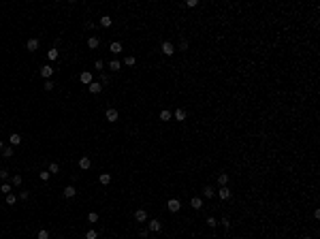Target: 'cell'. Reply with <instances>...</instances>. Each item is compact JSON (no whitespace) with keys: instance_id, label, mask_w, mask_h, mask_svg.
Returning <instances> with one entry per match:
<instances>
[{"instance_id":"484cf974","label":"cell","mask_w":320,"mask_h":239,"mask_svg":"<svg viewBox=\"0 0 320 239\" xmlns=\"http://www.w3.org/2000/svg\"><path fill=\"white\" fill-rule=\"evenodd\" d=\"M205 222H207V226H209V229H216V226H218V224H220V222H218V220H216V218H211V216H209V218H207V220H205Z\"/></svg>"},{"instance_id":"5bb4252c","label":"cell","mask_w":320,"mask_h":239,"mask_svg":"<svg viewBox=\"0 0 320 239\" xmlns=\"http://www.w3.org/2000/svg\"><path fill=\"white\" fill-rule=\"evenodd\" d=\"M190 207H192V209H201V207H203V199H201V196H194V199L190 201Z\"/></svg>"},{"instance_id":"9c48e42d","label":"cell","mask_w":320,"mask_h":239,"mask_svg":"<svg viewBox=\"0 0 320 239\" xmlns=\"http://www.w3.org/2000/svg\"><path fill=\"white\" fill-rule=\"evenodd\" d=\"M135 220L137 222H147V211L145 209H137L135 211Z\"/></svg>"},{"instance_id":"d590c367","label":"cell","mask_w":320,"mask_h":239,"mask_svg":"<svg viewBox=\"0 0 320 239\" xmlns=\"http://www.w3.org/2000/svg\"><path fill=\"white\" fill-rule=\"evenodd\" d=\"M49 175H51L49 171H41V173H39V177H41L43 182H47V179H49Z\"/></svg>"},{"instance_id":"7c38bea8","label":"cell","mask_w":320,"mask_h":239,"mask_svg":"<svg viewBox=\"0 0 320 239\" xmlns=\"http://www.w3.org/2000/svg\"><path fill=\"white\" fill-rule=\"evenodd\" d=\"M173 120L183 122V120H186V109H175V113H173Z\"/></svg>"},{"instance_id":"5b68a950","label":"cell","mask_w":320,"mask_h":239,"mask_svg":"<svg viewBox=\"0 0 320 239\" xmlns=\"http://www.w3.org/2000/svg\"><path fill=\"white\" fill-rule=\"evenodd\" d=\"M162 53H164V56H173V53H175V45L169 43V41H164V43H162Z\"/></svg>"},{"instance_id":"ac0fdd59","label":"cell","mask_w":320,"mask_h":239,"mask_svg":"<svg viewBox=\"0 0 320 239\" xmlns=\"http://www.w3.org/2000/svg\"><path fill=\"white\" fill-rule=\"evenodd\" d=\"M98 45H100V39H98V37H90V39H88V47L90 49H96Z\"/></svg>"},{"instance_id":"f546056e","label":"cell","mask_w":320,"mask_h":239,"mask_svg":"<svg viewBox=\"0 0 320 239\" xmlns=\"http://www.w3.org/2000/svg\"><path fill=\"white\" fill-rule=\"evenodd\" d=\"M11 188H13L11 184H2V186H0V192H2V194H11Z\"/></svg>"},{"instance_id":"277c9868","label":"cell","mask_w":320,"mask_h":239,"mask_svg":"<svg viewBox=\"0 0 320 239\" xmlns=\"http://www.w3.org/2000/svg\"><path fill=\"white\" fill-rule=\"evenodd\" d=\"M79 81H81L83 86H90L92 81H94V77H92V73H88V71H83V73L79 75Z\"/></svg>"},{"instance_id":"b9f144b4","label":"cell","mask_w":320,"mask_h":239,"mask_svg":"<svg viewBox=\"0 0 320 239\" xmlns=\"http://www.w3.org/2000/svg\"><path fill=\"white\" fill-rule=\"evenodd\" d=\"M0 177L6 179V177H9V171H6V169H0Z\"/></svg>"},{"instance_id":"9a60e30c","label":"cell","mask_w":320,"mask_h":239,"mask_svg":"<svg viewBox=\"0 0 320 239\" xmlns=\"http://www.w3.org/2000/svg\"><path fill=\"white\" fill-rule=\"evenodd\" d=\"M26 47H28V51H37V49H39V41H37V39H28Z\"/></svg>"},{"instance_id":"d6986e66","label":"cell","mask_w":320,"mask_h":239,"mask_svg":"<svg viewBox=\"0 0 320 239\" xmlns=\"http://www.w3.org/2000/svg\"><path fill=\"white\" fill-rule=\"evenodd\" d=\"M58 56H60V53H58V49H56V47H51L49 51H47V60H49V62L58 60Z\"/></svg>"},{"instance_id":"2e32d148","label":"cell","mask_w":320,"mask_h":239,"mask_svg":"<svg viewBox=\"0 0 320 239\" xmlns=\"http://www.w3.org/2000/svg\"><path fill=\"white\" fill-rule=\"evenodd\" d=\"M111 24H113V19H111L109 15H102V17H100V26H102V28H111Z\"/></svg>"},{"instance_id":"74e56055","label":"cell","mask_w":320,"mask_h":239,"mask_svg":"<svg viewBox=\"0 0 320 239\" xmlns=\"http://www.w3.org/2000/svg\"><path fill=\"white\" fill-rule=\"evenodd\" d=\"M96 68L102 73V68H105V62H102V60H96Z\"/></svg>"},{"instance_id":"bcb514c9","label":"cell","mask_w":320,"mask_h":239,"mask_svg":"<svg viewBox=\"0 0 320 239\" xmlns=\"http://www.w3.org/2000/svg\"><path fill=\"white\" fill-rule=\"evenodd\" d=\"M303 239H312V237H303Z\"/></svg>"},{"instance_id":"603a6c76","label":"cell","mask_w":320,"mask_h":239,"mask_svg":"<svg viewBox=\"0 0 320 239\" xmlns=\"http://www.w3.org/2000/svg\"><path fill=\"white\" fill-rule=\"evenodd\" d=\"M2 156H4V158H11V156H13V145H4Z\"/></svg>"},{"instance_id":"7402d4cb","label":"cell","mask_w":320,"mask_h":239,"mask_svg":"<svg viewBox=\"0 0 320 239\" xmlns=\"http://www.w3.org/2000/svg\"><path fill=\"white\" fill-rule=\"evenodd\" d=\"M226 184H229V175H226V173H220V175H218V186L222 188V186H226Z\"/></svg>"},{"instance_id":"30bf717a","label":"cell","mask_w":320,"mask_h":239,"mask_svg":"<svg viewBox=\"0 0 320 239\" xmlns=\"http://www.w3.org/2000/svg\"><path fill=\"white\" fill-rule=\"evenodd\" d=\"M41 75H43L45 79H51V75H53V68H51V64H45V66H41Z\"/></svg>"},{"instance_id":"ba28073f","label":"cell","mask_w":320,"mask_h":239,"mask_svg":"<svg viewBox=\"0 0 320 239\" xmlns=\"http://www.w3.org/2000/svg\"><path fill=\"white\" fill-rule=\"evenodd\" d=\"M90 167H92L90 158H88V156H81V158H79V169H81V171H88Z\"/></svg>"},{"instance_id":"ee69618b","label":"cell","mask_w":320,"mask_h":239,"mask_svg":"<svg viewBox=\"0 0 320 239\" xmlns=\"http://www.w3.org/2000/svg\"><path fill=\"white\" fill-rule=\"evenodd\" d=\"M179 49H188V41H182V43H179Z\"/></svg>"},{"instance_id":"83f0119b","label":"cell","mask_w":320,"mask_h":239,"mask_svg":"<svg viewBox=\"0 0 320 239\" xmlns=\"http://www.w3.org/2000/svg\"><path fill=\"white\" fill-rule=\"evenodd\" d=\"M21 182H24V179H21V175H13V179H11V184H13L15 188H17V186H21Z\"/></svg>"},{"instance_id":"ffe728a7","label":"cell","mask_w":320,"mask_h":239,"mask_svg":"<svg viewBox=\"0 0 320 239\" xmlns=\"http://www.w3.org/2000/svg\"><path fill=\"white\" fill-rule=\"evenodd\" d=\"M9 143H11L13 147H15V145H19V143H21V137H19L17 133H13V135L9 137Z\"/></svg>"},{"instance_id":"3957f363","label":"cell","mask_w":320,"mask_h":239,"mask_svg":"<svg viewBox=\"0 0 320 239\" xmlns=\"http://www.w3.org/2000/svg\"><path fill=\"white\" fill-rule=\"evenodd\" d=\"M218 196H220V201H229L230 196H233V192H230V188H226V186H222V188L218 190Z\"/></svg>"},{"instance_id":"60d3db41","label":"cell","mask_w":320,"mask_h":239,"mask_svg":"<svg viewBox=\"0 0 320 239\" xmlns=\"http://www.w3.org/2000/svg\"><path fill=\"white\" fill-rule=\"evenodd\" d=\"M222 226H224V229H230V220L229 218H222Z\"/></svg>"},{"instance_id":"1f68e13d","label":"cell","mask_w":320,"mask_h":239,"mask_svg":"<svg viewBox=\"0 0 320 239\" xmlns=\"http://www.w3.org/2000/svg\"><path fill=\"white\" fill-rule=\"evenodd\" d=\"M37 239H49V233H47L45 229H41V231L37 233Z\"/></svg>"},{"instance_id":"6da1fadb","label":"cell","mask_w":320,"mask_h":239,"mask_svg":"<svg viewBox=\"0 0 320 239\" xmlns=\"http://www.w3.org/2000/svg\"><path fill=\"white\" fill-rule=\"evenodd\" d=\"M105 120H107V122H111V124H113V122H118V120H120V113H118V109H107V113H105Z\"/></svg>"},{"instance_id":"f6af8a7d","label":"cell","mask_w":320,"mask_h":239,"mask_svg":"<svg viewBox=\"0 0 320 239\" xmlns=\"http://www.w3.org/2000/svg\"><path fill=\"white\" fill-rule=\"evenodd\" d=\"M2 149H4V141L0 139V152H2Z\"/></svg>"},{"instance_id":"ab89813d","label":"cell","mask_w":320,"mask_h":239,"mask_svg":"<svg viewBox=\"0 0 320 239\" xmlns=\"http://www.w3.org/2000/svg\"><path fill=\"white\" fill-rule=\"evenodd\" d=\"M28 196H30V192H28V190H21V194H19V199H21V201H26Z\"/></svg>"},{"instance_id":"8992f818","label":"cell","mask_w":320,"mask_h":239,"mask_svg":"<svg viewBox=\"0 0 320 239\" xmlns=\"http://www.w3.org/2000/svg\"><path fill=\"white\" fill-rule=\"evenodd\" d=\"M162 229V222L160 220H149V224H147V231H152V233H158Z\"/></svg>"},{"instance_id":"8d00e7d4","label":"cell","mask_w":320,"mask_h":239,"mask_svg":"<svg viewBox=\"0 0 320 239\" xmlns=\"http://www.w3.org/2000/svg\"><path fill=\"white\" fill-rule=\"evenodd\" d=\"M196 4H199V2H196V0H188V2H186V6H188V9H194V6H196Z\"/></svg>"},{"instance_id":"e575fe53","label":"cell","mask_w":320,"mask_h":239,"mask_svg":"<svg viewBox=\"0 0 320 239\" xmlns=\"http://www.w3.org/2000/svg\"><path fill=\"white\" fill-rule=\"evenodd\" d=\"M214 194H216V190H214V188H209V186L205 188V199H211Z\"/></svg>"},{"instance_id":"f35d334b","label":"cell","mask_w":320,"mask_h":239,"mask_svg":"<svg viewBox=\"0 0 320 239\" xmlns=\"http://www.w3.org/2000/svg\"><path fill=\"white\" fill-rule=\"evenodd\" d=\"M147 233H149L147 229H141V231H139V237H141V239H145V237H147Z\"/></svg>"},{"instance_id":"cb8c5ba5","label":"cell","mask_w":320,"mask_h":239,"mask_svg":"<svg viewBox=\"0 0 320 239\" xmlns=\"http://www.w3.org/2000/svg\"><path fill=\"white\" fill-rule=\"evenodd\" d=\"M109 68H111V71H120V68H122L120 60H111V62H109Z\"/></svg>"},{"instance_id":"44dd1931","label":"cell","mask_w":320,"mask_h":239,"mask_svg":"<svg viewBox=\"0 0 320 239\" xmlns=\"http://www.w3.org/2000/svg\"><path fill=\"white\" fill-rule=\"evenodd\" d=\"M160 120H162V122H171V120H173V115H171V111H169V109H164V111H160Z\"/></svg>"},{"instance_id":"836d02e7","label":"cell","mask_w":320,"mask_h":239,"mask_svg":"<svg viewBox=\"0 0 320 239\" xmlns=\"http://www.w3.org/2000/svg\"><path fill=\"white\" fill-rule=\"evenodd\" d=\"M43 88H45L47 92H51V90H53V81H51V79H47L45 83H43Z\"/></svg>"},{"instance_id":"7bdbcfd3","label":"cell","mask_w":320,"mask_h":239,"mask_svg":"<svg viewBox=\"0 0 320 239\" xmlns=\"http://www.w3.org/2000/svg\"><path fill=\"white\" fill-rule=\"evenodd\" d=\"M100 83H109V77H107L105 73H102V77H100Z\"/></svg>"},{"instance_id":"e0dca14e","label":"cell","mask_w":320,"mask_h":239,"mask_svg":"<svg viewBox=\"0 0 320 239\" xmlns=\"http://www.w3.org/2000/svg\"><path fill=\"white\" fill-rule=\"evenodd\" d=\"M109 49H111V53H115V56H118V53H120V51H122V43H118V41H113V43H111V45H109Z\"/></svg>"},{"instance_id":"52a82bcc","label":"cell","mask_w":320,"mask_h":239,"mask_svg":"<svg viewBox=\"0 0 320 239\" xmlns=\"http://www.w3.org/2000/svg\"><path fill=\"white\" fill-rule=\"evenodd\" d=\"M88 90H90L92 94H100L102 92V83L100 81H92L90 86H88Z\"/></svg>"},{"instance_id":"4fadbf2b","label":"cell","mask_w":320,"mask_h":239,"mask_svg":"<svg viewBox=\"0 0 320 239\" xmlns=\"http://www.w3.org/2000/svg\"><path fill=\"white\" fill-rule=\"evenodd\" d=\"M98 182H100L102 186H109V184H111V175H109V173H100V175H98Z\"/></svg>"},{"instance_id":"7a4b0ae2","label":"cell","mask_w":320,"mask_h":239,"mask_svg":"<svg viewBox=\"0 0 320 239\" xmlns=\"http://www.w3.org/2000/svg\"><path fill=\"white\" fill-rule=\"evenodd\" d=\"M167 207H169V211H179L182 209V203H179V199H169V203H167Z\"/></svg>"},{"instance_id":"f1b7e54d","label":"cell","mask_w":320,"mask_h":239,"mask_svg":"<svg viewBox=\"0 0 320 239\" xmlns=\"http://www.w3.org/2000/svg\"><path fill=\"white\" fill-rule=\"evenodd\" d=\"M4 201H6V205H15V203H17V196H15V194H6Z\"/></svg>"},{"instance_id":"4316f807","label":"cell","mask_w":320,"mask_h":239,"mask_svg":"<svg viewBox=\"0 0 320 239\" xmlns=\"http://www.w3.org/2000/svg\"><path fill=\"white\" fill-rule=\"evenodd\" d=\"M135 62H137L135 56H126V58H124V64H126V66H135Z\"/></svg>"},{"instance_id":"8fae6325","label":"cell","mask_w":320,"mask_h":239,"mask_svg":"<svg viewBox=\"0 0 320 239\" xmlns=\"http://www.w3.org/2000/svg\"><path fill=\"white\" fill-rule=\"evenodd\" d=\"M62 194H64L66 199H75V194H77V188H75V186H66Z\"/></svg>"},{"instance_id":"4dcf8cb0","label":"cell","mask_w":320,"mask_h":239,"mask_svg":"<svg viewBox=\"0 0 320 239\" xmlns=\"http://www.w3.org/2000/svg\"><path fill=\"white\" fill-rule=\"evenodd\" d=\"M88 222H92V224L98 222V214H96V211H90V214H88Z\"/></svg>"},{"instance_id":"d4e9b609","label":"cell","mask_w":320,"mask_h":239,"mask_svg":"<svg viewBox=\"0 0 320 239\" xmlns=\"http://www.w3.org/2000/svg\"><path fill=\"white\" fill-rule=\"evenodd\" d=\"M49 173H51V175L60 173V164H58V162H51V164H49Z\"/></svg>"},{"instance_id":"d6a6232c","label":"cell","mask_w":320,"mask_h":239,"mask_svg":"<svg viewBox=\"0 0 320 239\" xmlns=\"http://www.w3.org/2000/svg\"><path fill=\"white\" fill-rule=\"evenodd\" d=\"M86 239H98V233H96L94 229H90V231L86 233Z\"/></svg>"}]
</instances>
